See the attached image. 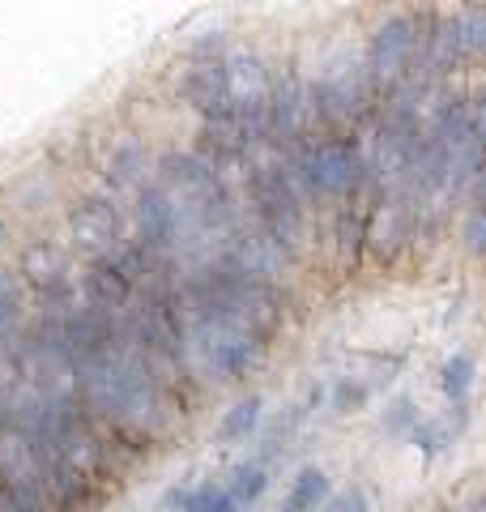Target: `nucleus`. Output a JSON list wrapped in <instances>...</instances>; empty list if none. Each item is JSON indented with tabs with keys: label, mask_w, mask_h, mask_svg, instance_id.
Returning a JSON list of instances; mask_svg holds the SVG:
<instances>
[{
	"label": "nucleus",
	"mask_w": 486,
	"mask_h": 512,
	"mask_svg": "<svg viewBox=\"0 0 486 512\" xmlns=\"http://www.w3.org/2000/svg\"><path fill=\"white\" fill-rule=\"evenodd\" d=\"M278 163L303 205H342L371 180L363 137H316L307 146L282 154Z\"/></svg>",
	"instance_id": "1"
},
{
	"label": "nucleus",
	"mask_w": 486,
	"mask_h": 512,
	"mask_svg": "<svg viewBox=\"0 0 486 512\" xmlns=\"http://www.w3.org/2000/svg\"><path fill=\"white\" fill-rule=\"evenodd\" d=\"M427 22H431V9H397L371 30L367 39V52H363V77L367 86L376 90V99L393 94L401 86H423V39H427ZM431 90V86H427Z\"/></svg>",
	"instance_id": "2"
},
{
	"label": "nucleus",
	"mask_w": 486,
	"mask_h": 512,
	"mask_svg": "<svg viewBox=\"0 0 486 512\" xmlns=\"http://www.w3.org/2000/svg\"><path fill=\"white\" fill-rule=\"evenodd\" d=\"M243 184H248V205H252V218H256V231L278 252H286V261H295V256L307 248V231H312V222H307V205L295 197V188L286 184L282 175V163L278 158H252V167L243 171Z\"/></svg>",
	"instance_id": "3"
},
{
	"label": "nucleus",
	"mask_w": 486,
	"mask_h": 512,
	"mask_svg": "<svg viewBox=\"0 0 486 512\" xmlns=\"http://www.w3.org/2000/svg\"><path fill=\"white\" fill-rule=\"evenodd\" d=\"M64 231H69V252L81 261H103L128 244V214L111 192H81L64 210Z\"/></svg>",
	"instance_id": "4"
},
{
	"label": "nucleus",
	"mask_w": 486,
	"mask_h": 512,
	"mask_svg": "<svg viewBox=\"0 0 486 512\" xmlns=\"http://www.w3.org/2000/svg\"><path fill=\"white\" fill-rule=\"evenodd\" d=\"M150 146L137 137V133H116L103 146L99 154V180H103V192H137L145 180H150Z\"/></svg>",
	"instance_id": "5"
},
{
	"label": "nucleus",
	"mask_w": 486,
	"mask_h": 512,
	"mask_svg": "<svg viewBox=\"0 0 486 512\" xmlns=\"http://www.w3.org/2000/svg\"><path fill=\"white\" fill-rule=\"evenodd\" d=\"M77 299L86 303V308L116 320L128 303H133V282L120 274V265L111 261V256H103V261H86L81 274H77Z\"/></svg>",
	"instance_id": "6"
},
{
	"label": "nucleus",
	"mask_w": 486,
	"mask_h": 512,
	"mask_svg": "<svg viewBox=\"0 0 486 512\" xmlns=\"http://www.w3.org/2000/svg\"><path fill=\"white\" fill-rule=\"evenodd\" d=\"M5 197H9V205H18V210L39 214V210H47V205L56 201V175L47 171V167L43 171L39 167H26V171H18L9 180Z\"/></svg>",
	"instance_id": "7"
},
{
	"label": "nucleus",
	"mask_w": 486,
	"mask_h": 512,
	"mask_svg": "<svg viewBox=\"0 0 486 512\" xmlns=\"http://www.w3.org/2000/svg\"><path fill=\"white\" fill-rule=\"evenodd\" d=\"M26 320H30V295H26L22 278L13 274V269H0V342L22 333Z\"/></svg>",
	"instance_id": "8"
},
{
	"label": "nucleus",
	"mask_w": 486,
	"mask_h": 512,
	"mask_svg": "<svg viewBox=\"0 0 486 512\" xmlns=\"http://www.w3.org/2000/svg\"><path fill=\"white\" fill-rule=\"evenodd\" d=\"M167 508H175V512H239L235 500L226 495V487H214V483L175 487V491L167 495Z\"/></svg>",
	"instance_id": "9"
},
{
	"label": "nucleus",
	"mask_w": 486,
	"mask_h": 512,
	"mask_svg": "<svg viewBox=\"0 0 486 512\" xmlns=\"http://www.w3.org/2000/svg\"><path fill=\"white\" fill-rule=\"evenodd\" d=\"M324 500H329V474L316 470V466H307V470L295 478V487H290L282 512H316Z\"/></svg>",
	"instance_id": "10"
},
{
	"label": "nucleus",
	"mask_w": 486,
	"mask_h": 512,
	"mask_svg": "<svg viewBox=\"0 0 486 512\" xmlns=\"http://www.w3.org/2000/svg\"><path fill=\"white\" fill-rule=\"evenodd\" d=\"M474 359L469 355H452L444 367H440V389H444V397L452 406H465V397H469V389H474Z\"/></svg>",
	"instance_id": "11"
},
{
	"label": "nucleus",
	"mask_w": 486,
	"mask_h": 512,
	"mask_svg": "<svg viewBox=\"0 0 486 512\" xmlns=\"http://www.w3.org/2000/svg\"><path fill=\"white\" fill-rule=\"evenodd\" d=\"M265 487H269V474H265L261 466H235L226 495L235 500V508H252V504L265 495Z\"/></svg>",
	"instance_id": "12"
},
{
	"label": "nucleus",
	"mask_w": 486,
	"mask_h": 512,
	"mask_svg": "<svg viewBox=\"0 0 486 512\" xmlns=\"http://www.w3.org/2000/svg\"><path fill=\"white\" fill-rule=\"evenodd\" d=\"M261 397H243V402L235 406V410H226V419H222V427H218V436L222 440H243L248 431H256V423H261Z\"/></svg>",
	"instance_id": "13"
},
{
	"label": "nucleus",
	"mask_w": 486,
	"mask_h": 512,
	"mask_svg": "<svg viewBox=\"0 0 486 512\" xmlns=\"http://www.w3.org/2000/svg\"><path fill=\"white\" fill-rule=\"evenodd\" d=\"M414 423H418V410H414L410 397H397V402L384 410V431L388 436H410Z\"/></svg>",
	"instance_id": "14"
},
{
	"label": "nucleus",
	"mask_w": 486,
	"mask_h": 512,
	"mask_svg": "<svg viewBox=\"0 0 486 512\" xmlns=\"http://www.w3.org/2000/svg\"><path fill=\"white\" fill-rule=\"evenodd\" d=\"M410 440H414L418 448H423V453H440V448L448 444V431H444L440 423H414Z\"/></svg>",
	"instance_id": "15"
},
{
	"label": "nucleus",
	"mask_w": 486,
	"mask_h": 512,
	"mask_svg": "<svg viewBox=\"0 0 486 512\" xmlns=\"http://www.w3.org/2000/svg\"><path fill=\"white\" fill-rule=\"evenodd\" d=\"M320 508H324V512H371L367 495H363L359 487H350V491H342V495H329V500H324Z\"/></svg>",
	"instance_id": "16"
},
{
	"label": "nucleus",
	"mask_w": 486,
	"mask_h": 512,
	"mask_svg": "<svg viewBox=\"0 0 486 512\" xmlns=\"http://www.w3.org/2000/svg\"><path fill=\"white\" fill-rule=\"evenodd\" d=\"M367 393H371V384L363 380H342L337 384V410H359L367 402Z\"/></svg>",
	"instance_id": "17"
},
{
	"label": "nucleus",
	"mask_w": 486,
	"mask_h": 512,
	"mask_svg": "<svg viewBox=\"0 0 486 512\" xmlns=\"http://www.w3.org/2000/svg\"><path fill=\"white\" fill-rule=\"evenodd\" d=\"M465 248L469 252H482V210H478V205H469V210H465Z\"/></svg>",
	"instance_id": "18"
},
{
	"label": "nucleus",
	"mask_w": 486,
	"mask_h": 512,
	"mask_svg": "<svg viewBox=\"0 0 486 512\" xmlns=\"http://www.w3.org/2000/svg\"><path fill=\"white\" fill-rule=\"evenodd\" d=\"M9 427V389L5 384H0V431Z\"/></svg>",
	"instance_id": "19"
},
{
	"label": "nucleus",
	"mask_w": 486,
	"mask_h": 512,
	"mask_svg": "<svg viewBox=\"0 0 486 512\" xmlns=\"http://www.w3.org/2000/svg\"><path fill=\"white\" fill-rule=\"evenodd\" d=\"M9 235H13V227H9V214H5V210H0V248H5V244H9Z\"/></svg>",
	"instance_id": "20"
}]
</instances>
